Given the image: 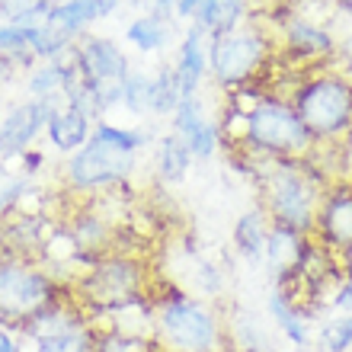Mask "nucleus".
I'll return each instance as SVG.
<instances>
[{
  "mask_svg": "<svg viewBox=\"0 0 352 352\" xmlns=\"http://www.w3.org/2000/svg\"><path fill=\"white\" fill-rule=\"evenodd\" d=\"M71 292L67 282L32 256L0 250V327L23 333L42 311Z\"/></svg>",
  "mask_w": 352,
  "mask_h": 352,
  "instance_id": "obj_6",
  "label": "nucleus"
},
{
  "mask_svg": "<svg viewBox=\"0 0 352 352\" xmlns=\"http://www.w3.org/2000/svg\"><path fill=\"white\" fill-rule=\"evenodd\" d=\"M0 352H23V336L10 327H0Z\"/></svg>",
  "mask_w": 352,
  "mask_h": 352,
  "instance_id": "obj_32",
  "label": "nucleus"
},
{
  "mask_svg": "<svg viewBox=\"0 0 352 352\" xmlns=\"http://www.w3.org/2000/svg\"><path fill=\"white\" fill-rule=\"evenodd\" d=\"M71 295L100 324L151 301V276L141 256L125 250L102 253L71 282Z\"/></svg>",
  "mask_w": 352,
  "mask_h": 352,
  "instance_id": "obj_3",
  "label": "nucleus"
},
{
  "mask_svg": "<svg viewBox=\"0 0 352 352\" xmlns=\"http://www.w3.org/2000/svg\"><path fill=\"white\" fill-rule=\"evenodd\" d=\"M314 247L317 243L311 234H301L295 228H282V224H269L263 263H266L269 276H272V285L276 288L295 285L298 278H301V272H305Z\"/></svg>",
  "mask_w": 352,
  "mask_h": 352,
  "instance_id": "obj_12",
  "label": "nucleus"
},
{
  "mask_svg": "<svg viewBox=\"0 0 352 352\" xmlns=\"http://www.w3.org/2000/svg\"><path fill=\"white\" fill-rule=\"evenodd\" d=\"M336 61H340V67H343L346 74L352 77V38L340 42V55H336Z\"/></svg>",
  "mask_w": 352,
  "mask_h": 352,
  "instance_id": "obj_35",
  "label": "nucleus"
},
{
  "mask_svg": "<svg viewBox=\"0 0 352 352\" xmlns=\"http://www.w3.org/2000/svg\"><path fill=\"white\" fill-rule=\"evenodd\" d=\"M125 0H96V19H112Z\"/></svg>",
  "mask_w": 352,
  "mask_h": 352,
  "instance_id": "obj_33",
  "label": "nucleus"
},
{
  "mask_svg": "<svg viewBox=\"0 0 352 352\" xmlns=\"http://www.w3.org/2000/svg\"><path fill=\"white\" fill-rule=\"evenodd\" d=\"M199 3H202V0H176L173 16H176V19H192L195 10H199Z\"/></svg>",
  "mask_w": 352,
  "mask_h": 352,
  "instance_id": "obj_34",
  "label": "nucleus"
},
{
  "mask_svg": "<svg viewBox=\"0 0 352 352\" xmlns=\"http://www.w3.org/2000/svg\"><path fill=\"white\" fill-rule=\"evenodd\" d=\"M317 352H352V314H330L317 327Z\"/></svg>",
  "mask_w": 352,
  "mask_h": 352,
  "instance_id": "obj_23",
  "label": "nucleus"
},
{
  "mask_svg": "<svg viewBox=\"0 0 352 352\" xmlns=\"http://www.w3.org/2000/svg\"><path fill=\"white\" fill-rule=\"evenodd\" d=\"M276 55V36L260 19H247L231 32L208 36V80L218 90H241L260 80Z\"/></svg>",
  "mask_w": 352,
  "mask_h": 352,
  "instance_id": "obj_7",
  "label": "nucleus"
},
{
  "mask_svg": "<svg viewBox=\"0 0 352 352\" xmlns=\"http://www.w3.org/2000/svg\"><path fill=\"white\" fill-rule=\"evenodd\" d=\"M93 125H96V119H93L87 109L71 106V102H58V106H52V112H48L45 138L55 154L71 157V154H77V151L90 141Z\"/></svg>",
  "mask_w": 352,
  "mask_h": 352,
  "instance_id": "obj_16",
  "label": "nucleus"
},
{
  "mask_svg": "<svg viewBox=\"0 0 352 352\" xmlns=\"http://www.w3.org/2000/svg\"><path fill=\"white\" fill-rule=\"evenodd\" d=\"M317 148L340 144L352 131V77L340 65L307 67L285 93Z\"/></svg>",
  "mask_w": 352,
  "mask_h": 352,
  "instance_id": "obj_4",
  "label": "nucleus"
},
{
  "mask_svg": "<svg viewBox=\"0 0 352 352\" xmlns=\"http://www.w3.org/2000/svg\"><path fill=\"white\" fill-rule=\"evenodd\" d=\"M52 106L42 100H16L0 116V164L19 160L29 148H36V138L45 135Z\"/></svg>",
  "mask_w": 352,
  "mask_h": 352,
  "instance_id": "obj_11",
  "label": "nucleus"
},
{
  "mask_svg": "<svg viewBox=\"0 0 352 352\" xmlns=\"http://www.w3.org/2000/svg\"><path fill=\"white\" fill-rule=\"evenodd\" d=\"M266 311H269V320L276 324V330L285 336L292 346H298V349H307V346H311L314 336H311V324H307V311L298 305L292 292L272 285L266 295Z\"/></svg>",
  "mask_w": 352,
  "mask_h": 352,
  "instance_id": "obj_18",
  "label": "nucleus"
},
{
  "mask_svg": "<svg viewBox=\"0 0 352 352\" xmlns=\"http://www.w3.org/2000/svg\"><path fill=\"white\" fill-rule=\"evenodd\" d=\"M77 71H80V84L90 93V106L96 122L106 119L112 109H122V84L135 65L129 61L125 48L109 36H93L87 32L74 45Z\"/></svg>",
  "mask_w": 352,
  "mask_h": 352,
  "instance_id": "obj_8",
  "label": "nucleus"
},
{
  "mask_svg": "<svg viewBox=\"0 0 352 352\" xmlns=\"http://www.w3.org/2000/svg\"><path fill=\"white\" fill-rule=\"evenodd\" d=\"M179 106V84H176L173 65L164 61V65L154 67L148 84V116H157V119H170Z\"/></svg>",
  "mask_w": 352,
  "mask_h": 352,
  "instance_id": "obj_22",
  "label": "nucleus"
},
{
  "mask_svg": "<svg viewBox=\"0 0 352 352\" xmlns=\"http://www.w3.org/2000/svg\"><path fill=\"white\" fill-rule=\"evenodd\" d=\"M228 333H231L234 349H247V352H266V336H263L260 320L250 311H237L228 320Z\"/></svg>",
  "mask_w": 352,
  "mask_h": 352,
  "instance_id": "obj_24",
  "label": "nucleus"
},
{
  "mask_svg": "<svg viewBox=\"0 0 352 352\" xmlns=\"http://www.w3.org/2000/svg\"><path fill=\"white\" fill-rule=\"evenodd\" d=\"M192 151L186 144L176 131H167L154 141V167H157V176L160 183L167 186H179L186 183V176L192 170Z\"/></svg>",
  "mask_w": 352,
  "mask_h": 352,
  "instance_id": "obj_21",
  "label": "nucleus"
},
{
  "mask_svg": "<svg viewBox=\"0 0 352 352\" xmlns=\"http://www.w3.org/2000/svg\"><path fill=\"white\" fill-rule=\"evenodd\" d=\"M176 16L157 13V10H144L138 16L129 19L125 26V45L141 52V55H160L176 42Z\"/></svg>",
  "mask_w": 352,
  "mask_h": 352,
  "instance_id": "obj_17",
  "label": "nucleus"
},
{
  "mask_svg": "<svg viewBox=\"0 0 352 352\" xmlns=\"http://www.w3.org/2000/svg\"><path fill=\"white\" fill-rule=\"evenodd\" d=\"M170 65L179 84V100L202 93V87L208 84V36L202 29H195L192 23L186 26V32L176 42V58Z\"/></svg>",
  "mask_w": 352,
  "mask_h": 352,
  "instance_id": "obj_15",
  "label": "nucleus"
},
{
  "mask_svg": "<svg viewBox=\"0 0 352 352\" xmlns=\"http://www.w3.org/2000/svg\"><path fill=\"white\" fill-rule=\"evenodd\" d=\"M311 237L333 256H343L352 250V179L340 176L324 189Z\"/></svg>",
  "mask_w": 352,
  "mask_h": 352,
  "instance_id": "obj_10",
  "label": "nucleus"
},
{
  "mask_svg": "<svg viewBox=\"0 0 352 352\" xmlns=\"http://www.w3.org/2000/svg\"><path fill=\"white\" fill-rule=\"evenodd\" d=\"M148 84H151V71L144 67H131L125 84H122V109L129 116H148Z\"/></svg>",
  "mask_w": 352,
  "mask_h": 352,
  "instance_id": "obj_25",
  "label": "nucleus"
},
{
  "mask_svg": "<svg viewBox=\"0 0 352 352\" xmlns=\"http://www.w3.org/2000/svg\"><path fill=\"white\" fill-rule=\"evenodd\" d=\"M52 0H0V23L16 26H36L48 13Z\"/></svg>",
  "mask_w": 352,
  "mask_h": 352,
  "instance_id": "obj_26",
  "label": "nucleus"
},
{
  "mask_svg": "<svg viewBox=\"0 0 352 352\" xmlns=\"http://www.w3.org/2000/svg\"><path fill=\"white\" fill-rule=\"evenodd\" d=\"M45 167H48V154L38 148H29L26 154L19 157V176H26V179H36Z\"/></svg>",
  "mask_w": 352,
  "mask_h": 352,
  "instance_id": "obj_31",
  "label": "nucleus"
},
{
  "mask_svg": "<svg viewBox=\"0 0 352 352\" xmlns=\"http://www.w3.org/2000/svg\"><path fill=\"white\" fill-rule=\"evenodd\" d=\"M340 263H343V272H352V250L343 253V256H340Z\"/></svg>",
  "mask_w": 352,
  "mask_h": 352,
  "instance_id": "obj_37",
  "label": "nucleus"
},
{
  "mask_svg": "<svg viewBox=\"0 0 352 352\" xmlns=\"http://www.w3.org/2000/svg\"><path fill=\"white\" fill-rule=\"evenodd\" d=\"M29 32L32 26L0 23V55H29Z\"/></svg>",
  "mask_w": 352,
  "mask_h": 352,
  "instance_id": "obj_29",
  "label": "nucleus"
},
{
  "mask_svg": "<svg viewBox=\"0 0 352 352\" xmlns=\"http://www.w3.org/2000/svg\"><path fill=\"white\" fill-rule=\"evenodd\" d=\"M340 7H346V10H352V0H336Z\"/></svg>",
  "mask_w": 352,
  "mask_h": 352,
  "instance_id": "obj_39",
  "label": "nucleus"
},
{
  "mask_svg": "<svg viewBox=\"0 0 352 352\" xmlns=\"http://www.w3.org/2000/svg\"><path fill=\"white\" fill-rule=\"evenodd\" d=\"M154 307V343L164 352H231V333L224 317L208 298L170 288L151 295Z\"/></svg>",
  "mask_w": 352,
  "mask_h": 352,
  "instance_id": "obj_5",
  "label": "nucleus"
},
{
  "mask_svg": "<svg viewBox=\"0 0 352 352\" xmlns=\"http://www.w3.org/2000/svg\"><path fill=\"white\" fill-rule=\"evenodd\" d=\"M330 311L333 314H352V272H343L330 295Z\"/></svg>",
  "mask_w": 352,
  "mask_h": 352,
  "instance_id": "obj_30",
  "label": "nucleus"
},
{
  "mask_svg": "<svg viewBox=\"0 0 352 352\" xmlns=\"http://www.w3.org/2000/svg\"><path fill=\"white\" fill-rule=\"evenodd\" d=\"M224 116L241 119V131L231 141H224V151H247L263 160L285 157H311L317 141L298 119L295 106L282 93H260L247 100V90H234L231 102L224 106Z\"/></svg>",
  "mask_w": 352,
  "mask_h": 352,
  "instance_id": "obj_1",
  "label": "nucleus"
},
{
  "mask_svg": "<svg viewBox=\"0 0 352 352\" xmlns=\"http://www.w3.org/2000/svg\"><path fill=\"white\" fill-rule=\"evenodd\" d=\"M218 3V32H231V29L243 26L250 19V0H214Z\"/></svg>",
  "mask_w": 352,
  "mask_h": 352,
  "instance_id": "obj_28",
  "label": "nucleus"
},
{
  "mask_svg": "<svg viewBox=\"0 0 352 352\" xmlns=\"http://www.w3.org/2000/svg\"><path fill=\"white\" fill-rule=\"evenodd\" d=\"M195 298H218L221 295V285H224V276L218 272V266L208 260H195Z\"/></svg>",
  "mask_w": 352,
  "mask_h": 352,
  "instance_id": "obj_27",
  "label": "nucleus"
},
{
  "mask_svg": "<svg viewBox=\"0 0 352 352\" xmlns=\"http://www.w3.org/2000/svg\"><path fill=\"white\" fill-rule=\"evenodd\" d=\"M138 170V154L122 148L116 141L102 138L93 131L84 148L65 157L61 164V179H65L67 192H106L116 186H125Z\"/></svg>",
  "mask_w": 352,
  "mask_h": 352,
  "instance_id": "obj_9",
  "label": "nucleus"
},
{
  "mask_svg": "<svg viewBox=\"0 0 352 352\" xmlns=\"http://www.w3.org/2000/svg\"><path fill=\"white\" fill-rule=\"evenodd\" d=\"M170 131H176L179 138L189 144L195 160H212L221 151V125L212 112L205 109V96H183L176 112L170 116Z\"/></svg>",
  "mask_w": 352,
  "mask_h": 352,
  "instance_id": "obj_14",
  "label": "nucleus"
},
{
  "mask_svg": "<svg viewBox=\"0 0 352 352\" xmlns=\"http://www.w3.org/2000/svg\"><path fill=\"white\" fill-rule=\"evenodd\" d=\"M330 183H333V176L314 154L285 160L260 157V167H256L260 208L269 218V224L295 228L301 234H311L320 195Z\"/></svg>",
  "mask_w": 352,
  "mask_h": 352,
  "instance_id": "obj_2",
  "label": "nucleus"
},
{
  "mask_svg": "<svg viewBox=\"0 0 352 352\" xmlns=\"http://www.w3.org/2000/svg\"><path fill=\"white\" fill-rule=\"evenodd\" d=\"M278 36H282V52L288 58H295L298 65H305V71L320 67L324 61H336V55H340V38L320 23L298 16V13H288L282 19Z\"/></svg>",
  "mask_w": 352,
  "mask_h": 352,
  "instance_id": "obj_13",
  "label": "nucleus"
},
{
  "mask_svg": "<svg viewBox=\"0 0 352 352\" xmlns=\"http://www.w3.org/2000/svg\"><path fill=\"white\" fill-rule=\"evenodd\" d=\"M266 237H269V218L263 214L260 205L237 214V221L231 228V247L237 256H243L247 263H263Z\"/></svg>",
  "mask_w": 352,
  "mask_h": 352,
  "instance_id": "obj_20",
  "label": "nucleus"
},
{
  "mask_svg": "<svg viewBox=\"0 0 352 352\" xmlns=\"http://www.w3.org/2000/svg\"><path fill=\"white\" fill-rule=\"evenodd\" d=\"M151 10H157V13H167V16H173L176 0H151Z\"/></svg>",
  "mask_w": 352,
  "mask_h": 352,
  "instance_id": "obj_36",
  "label": "nucleus"
},
{
  "mask_svg": "<svg viewBox=\"0 0 352 352\" xmlns=\"http://www.w3.org/2000/svg\"><path fill=\"white\" fill-rule=\"evenodd\" d=\"M131 7H144V3H151V0H129Z\"/></svg>",
  "mask_w": 352,
  "mask_h": 352,
  "instance_id": "obj_38",
  "label": "nucleus"
},
{
  "mask_svg": "<svg viewBox=\"0 0 352 352\" xmlns=\"http://www.w3.org/2000/svg\"><path fill=\"white\" fill-rule=\"evenodd\" d=\"M96 23V0H52L42 26L65 42H80Z\"/></svg>",
  "mask_w": 352,
  "mask_h": 352,
  "instance_id": "obj_19",
  "label": "nucleus"
}]
</instances>
